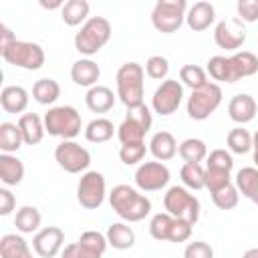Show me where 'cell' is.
<instances>
[{"label":"cell","instance_id":"cell-26","mask_svg":"<svg viewBox=\"0 0 258 258\" xmlns=\"http://www.w3.org/2000/svg\"><path fill=\"white\" fill-rule=\"evenodd\" d=\"M175 222L177 218H173L167 212H159L155 216H151L149 220V234L153 240L157 242H171L173 230H175Z\"/></svg>","mask_w":258,"mask_h":258},{"label":"cell","instance_id":"cell-43","mask_svg":"<svg viewBox=\"0 0 258 258\" xmlns=\"http://www.w3.org/2000/svg\"><path fill=\"white\" fill-rule=\"evenodd\" d=\"M79 242L85 244L87 248H91V250L97 252V254H103V252L107 250V246H109L107 236L101 234V232H97V230H87V232H83L81 238H79Z\"/></svg>","mask_w":258,"mask_h":258},{"label":"cell","instance_id":"cell-45","mask_svg":"<svg viewBox=\"0 0 258 258\" xmlns=\"http://www.w3.org/2000/svg\"><path fill=\"white\" fill-rule=\"evenodd\" d=\"M101 256H103V254L93 252L91 248H87V246L81 244L79 240L67 244V246L62 248V252H60V258H101Z\"/></svg>","mask_w":258,"mask_h":258},{"label":"cell","instance_id":"cell-32","mask_svg":"<svg viewBox=\"0 0 258 258\" xmlns=\"http://www.w3.org/2000/svg\"><path fill=\"white\" fill-rule=\"evenodd\" d=\"M22 145H24V139H22L18 123H10V121L0 123V149H2V153H16Z\"/></svg>","mask_w":258,"mask_h":258},{"label":"cell","instance_id":"cell-34","mask_svg":"<svg viewBox=\"0 0 258 258\" xmlns=\"http://www.w3.org/2000/svg\"><path fill=\"white\" fill-rule=\"evenodd\" d=\"M113 133H115V125L105 117H97L89 121V125L85 127V139L91 143H105L113 137Z\"/></svg>","mask_w":258,"mask_h":258},{"label":"cell","instance_id":"cell-8","mask_svg":"<svg viewBox=\"0 0 258 258\" xmlns=\"http://www.w3.org/2000/svg\"><path fill=\"white\" fill-rule=\"evenodd\" d=\"M151 111L149 107L143 103L141 107L135 109H127V115L123 119V123L117 127V137L121 141V145L127 143H143L145 135L151 129Z\"/></svg>","mask_w":258,"mask_h":258},{"label":"cell","instance_id":"cell-22","mask_svg":"<svg viewBox=\"0 0 258 258\" xmlns=\"http://www.w3.org/2000/svg\"><path fill=\"white\" fill-rule=\"evenodd\" d=\"M230 67H232V81H240L246 77H252L258 73V56L250 50H240L230 56Z\"/></svg>","mask_w":258,"mask_h":258},{"label":"cell","instance_id":"cell-24","mask_svg":"<svg viewBox=\"0 0 258 258\" xmlns=\"http://www.w3.org/2000/svg\"><path fill=\"white\" fill-rule=\"evenodd\" d=\"M22 179H24V163L12 153H2L0 155V181L4 185H18Z\"/></svg>","mask_w":258,"mask_h":258},{"label":"cell","instance_id":"cell-47","mask_svg":"<svg viewBox=\"0 0 258 258\" xmlns=\"http://www.w3.org/2000/svg\"><path fill=\"white\" fill-rule=\"evenodd\" d=\"M236 12L242 22H256L258 20V0H238Z\"/></svg>","mask_w":258,"mask_h":258},{"label":"cell","instance_id":"cell-30","mask_svg":"<svg viewBox=\"0 0 258 258\" xmlns=\"http://www.w3.org/2000/svg\"><path fill=\"white\" fill-rule=\"evenodd\" d=\"M42 216L34 206H22L14 216V226L20 234H36L40 230Z\"/></svg>","mask_w":258,"mask_h":258},{"label":"cell","instance_id":"cell-23","mask_svg":"<svg viewBox=\"0 0 258 258\" xmlns=\"http://www.w3.org/2000/svg\"><path fill=\"white\" fill-rule=\"evenodd\" d=\"M18 127L22 133V139L26 145H36L42 141L46 129H44V121L36 115V113H24L18 119Z\"/></svg>","mask_w":258,"mask_h":258},{"label":"cell","instance_id":"cell-12","mask_svg":"<svg viewBox=\"0 0 258 258\" xmlns=\"http://www.w3.org/2000/svg\"><path fill=\"white\" fill-rule=\"evenodd\" d=\"M181 101H183V85L177 79H165L151 97V109L157 115L167 117L179 109Z\"/></svg>","mask_w":258,"mask_h":258},{"label":"cell","instance_id":"cell-1","mask_svg":"<svg viewBox=\"0 0 258 258\" xmlns=\"http://www.w3.org/2000/svg\"><path fill=\"white\" fill-rule=\"evenodd\" d=\"M109 204L123 222H141L151 214V200L127 183H119L111 189Z\"/></svg>","mask_w":258,"mask_h":258},{"label":"cell","instance_id":"cell-41","mask_svg":"<svg viewBox=\"0 0 258 258\" xmlns=\"http://www.w3.org/2000/svg\"><path fill=\"white\" fill-rule=\"evenodd\" d=\"M147 153V147H145V141L143 143H127V145H121L119 149V159L125 163V165H141L143 157Z\"/></svg>","mask_w":258,"mask_h":258},{"label":"cell","instance_id":"cell-36","mask_svg":"<svg viewBox=\"0 0 258 258\" xmlns=\"http://www.w3.org/2000/svg\"><path fill=\"white\" fill-rule=\"evenodd\" d=\"M179 177L183 187L187 189H202L206 187V169L202 167V163H183L179 169Z\"/></svg>","mask_w":258,"mask_h":258},{"label":"cell","instance_id":"cell-21","mask_svg":"<svg viewBox=\"0 0 258 258\" xmlns=\"http://www.w3.org/2000/svg\"><path fill=\"white\" fill-rule=\"evenodd\" d=\"M115 97H117V95H115L109 87H105V85H95V87H91V89L87 91V95H85V105H87L89 111H93V113H107V111L113 109Z\"/></svg>","mask_w":258,"mask_h":258},{"label":"cell","instance_id":"cell-14","mask_svg":"<svg viewBox=\"0 0 258 258\" xmlns=\"http://www.w3.org/2000/svg\"><path fill=\"white\" fill-rule=\"evenodd\" d=\"M214 40L220 48L224 50H230V52H236L244 42H246V28H244V22L234 16V18H228V20H220L214 28Z\"/></svg>","mask_w":258,"mask_h":258},{"label":"cell","instance_id":"cell-49","mask_svg":"<svg viewBox=\"0 0 258 258\" xmlns=\"http://www.w3.org/2000/svg\"><path fill=\"white\" fill-rule=\"evenodd\" d=\"M14 40H16V36L12 34V30H10L8 26H4V24H2V26H0V50H2V48H6L8 44H12Z\"/></svg>","mask_w":258,"mask_h":258},{"label":"cell","instance_id":"cell-19","mask_svg":"<svg viewBox=\"0 0 258 258\" xmlns=\"http://www.w3.org/2000/svg\"><path fill=\"white\" fill-rule=\"evenodd\" d=\"M0 107L6 113H22L28 107V91L20 85H6L0 93Z\"/></svg>","mask_w":258,"mask_h":258},{"label":"cell","instance_id":"cell-35","mask_svg":"<svg viewBox=\"0 0 258 258\" xmlns=\"http://www.w3.org/2000/svg\"><path fill=\"white\" fill-rule=\"evenodd\" d=\"M226 145H228V151L230 153H238V155H244L252 149V135L248 129H244L242 125L240 127H234L228 131L226 135Z\"/></svg>","mask_w":258,"mask_h":258},{"label":"cell","instance_id":"cell-15","mask_svg":"<svg viewBox=\"0 0 258 258\" xmlns=\"http://www.w3.org/2000/svg\"><path fill=\"white\" fill-rule=\"evenodd\" d=\"M62 244L64 232L58 226L40 228L32 238V248L40 258H54L58 252H62Z\"/></svg>","mask_w":258,"mask_h":258},{"label":"cell","instance_id":"cell-13","mask_svg":"<svg viewBox=\"0 0 258 258\" xmlns=\"http://www.w3.org/2000/svg\"><path fill=\"white\" fill-rule=\"evenodd\" d=\"M169 167L163 161H145L135 169V185L141 191H159L169 183Z\"/></svg>","mask_w":258,"mask_h":258},{"label":"cell","instance_id":"cell-38","mask_svg":"<svg viewBox=\"0 0 258 258\" xmlns=\"http://www.w3.org/2000/svg\"><path fill=\"white\" fill-rule=\"evenodd\" d=\"M206 73L214 79V81H220V83H234L232 81V67H230V56H222V54H216L208 60V67H206Z\"/></svg>","mask_w":258,"mask_h":258},{"label":"cell","instance_id":"cell-46","mask_svg":"<svg viewBox=\"0 0 258 258\" xmlns=\"http://www.w3.org/2000/svg\"><path fill=\"white\" fill-rule=\"evenodd\" d=\"M183 258H214V248L204 240H194L185 246Z\"/></svg>","mask_w":258,"mask_h":258},{"label":"cell","instance_id":"cell-5","mask_svg":"<svg viewBox=\"0 0 258 258\" xmlns=\"http://www.w3.org/2000/svg\"><path fill=\"white\" fill-rule=\"evenodd\" d=\"M163 208L177 220L196 224L200 220V200L183 185H171L163 196Z\"/></svg>","mask_w":258,"mask_h":258},{"label":"cell","instance_id":"cell-16","mask_svg":"<svg viewBox=\"0 0 258 258\" xmlns=\"http://www.w3.org/2000/svg\"><path fill=\"white\" fill-rule=\"evenodd\" d=\"M256 111H258V105H256L254 97L248 93H238L228 103V117L238 125L250 123L256 117Z\"/></svg>","mask_w":258,"mask_h":258},{"label":"cell","instance_id":"cell-10","mask_svg":"<svg viewBox=\"0 0 258 258\" xmlns=\"http://www.w3.org/2000/svg\"><path fill=\"white\" fill-rule=\"evenodd\" d=\"M107 196V181L101 171H85L77 185V200L85 210H97Z\"/></svg>","mask_w":258,"mask_h":258},{"label":"cell","instance_id":"cell-18","mask_svg":"<svg viewBox=\"0 0 258 258\" xmlns=\"http://www.w3.org/2000/svg\"><path fill=\"white\" fill-rule=\"evenodd\" d=\"M99 77H101V69L93 58H79L71 67V79L79 87L91 89V87L97 85Z\"/></svg>","mask_w":258,"mask_h":258},{"label":"cell","instance_id":"cell-9","mask_svg":"<svg viewBox=\"0 0 258 258\" xmlns=\"http://www.w3.org/2000/svg\"><path fill=\"white\" fill-rule=\"evenodd\" d=\"M222 103V89L218 83H208L206 87L191 91L187 97V115L194 121H206Z\"/></svg>","mask_w":258,"mask_h":258},{"label":"cell","instance_id":"cell-48","mask_svg":"<svg viewBox=\"0 0 258 258\" xmlns=\"http://www.w3.org/2000/svg\"><path fill=\"white\" fill-rule=\"evenodd\" d=\"M16 208V198L10 189L0 187V216H8L12 214V210Z\"/></svg>","mask_w":258,"mask_h":258},{"label":"cell","instance_id":"cell-52","mask_svg":"<svg viewBox=\"0 0 258 258\" xmlns=\"http://www.w3.org/2000/svg\"><path fill=\"white\" fill-rule=\"evenodd\" d=\"M242 258H258V248H248V250L242 254Z\"/></svg>","mask_w":258,"mask_h":258},{"label":"cell","instance_id":"cell-29","mask_svg":"<svg viewBox=\"0 0 258 258\" xmlns=\"http://www.w3.org/2000/svg\"><path fill=\"white\" fill-rule=\"evenodd\" d=\"M89 8L87 0H69L60 10V18L67 26H83L89 20Z\"/></svg>","mask_w":258,"mask_h":258},{"label":"cell","instance_id":"cell-11","mask_svg":"<svg viewBox=\"0 0 258 258\" xmlns=\"http://www.w3.org/2000/svg\"><path fill=\"white\" fill-rule=\"evenodd\" d=\"M54 161L67 173H85L91 165V153L77 141H60L54 149Z\"/></svg>","mask_w":258,"mask_h":258},{"label":"cell","instance_id":"cell-42","mask_svg":"<svg viewBox=\"0 0 258 258\" xmlns=\"http://www.w3.org/2000/svg\"><path fill=\"white\" fill-rule=\"evenodd\" d=\"M232 183V175L228 169H218V167H206V187L210 194L226 187Z\"/></svg>","mask_w":258,"mask_h":258},{"label":"cell","instance_id":"cell-37","mask_svg":"<svg viewBox=\"0 0 258 258\" xmlns=\"http://www.w3.org/2000/svg\"><path fill=\"white\" fill-rule=\"evenodd\" d=\"M179 83L189 87L191 91H198L202 87H206L210 81H208V73L206 69L198 67V64H183L179 69Z\"/></svg>","mask_w":258,"mask_h":258},{"label":"cell","instance_id":"cell-25","mask_svg":"<svg viewBox=\"0 0 258 258\" xmlns=\"http://www.w3.org/2000/svg\"><path fill=\"white\" fill-rule=\"evenodd\" d=\"M0 258H32V250L20 234H4L0 238Z\"/></svg>","mask_w":258,"mask_h":258},{"label":"cell","instance_id":"cell-31","mask_svg":"<svg viewBox=\"0 0 258 258\" xmlns=\"http://www.w3.org/2000/svg\"><path fill=\"white\" fill-rule=\"evenodd\" d=\"M60 97V85L54 79H38L32 85V99L40 105H52L56 103V99Z\"/></svg>","mask_w":258,"mask_h":258},{"label":"cell","instance_id":"cell-17","mask_svg":"<svg viewBox=\"0 0 258 258\" xmlns=\"http://www.w3.org/2000/svg\"><path fill=\"white\" fill-rule=\"evenodd\" d=\"M216 20V8L214 4L210 2H196L194 6L187 8V14H185V22L187 26L194 30V32H202L206 28H210Z\"/></svg>","mask_w":258,"mask_h":258},{"label":"cell","instance_id":"cell-3","mask_svg":"<svg viewBox=\"0 0 258 258\" xmlns=\"http://www.w3.org/2000/svg\"><path fill=\"white\" fill-rule=\"evenodd\" d=\"M44 129L48 135L52 137H60L62 141H71L75 139L81 129H83V119H81V113L71 107V105H56V107H50L44 117Z\"/></svg>","mask_w":258,"mask_h":258},{"label":"cell","instance_id":"cell-44","mask_svg":"<svg viewBox=\"0 0 258 258\" xmlns=\"http://www.w3.org/2000/svg\"><path fill=\"white\" fill-rule=\"evenodd\" d=\"M206 167H218V169H228V171H232V167H234V157H232V153L226 151V149H214V151H210L208 157H206Z\"/></svg>","mask_w":258,"mask_h":258},{"label":"cell","instance_id":"cell-51","mask_svg":"<svg viewBox=\"0 0 258 258\" xmlns=\"http://www.w3.org/2000/svg\"><path fill=\"white\" fill-rule=\"evenodd\" d=\"M40 6L46 8V10H54V8H60V10H62L64 2H62V0H54V2H44V0H40Z\"/></svg>","mask_w":258,"mask_h":258},{"label":"cell","instance_id":"cell-6","mask_svg":"<svg viewBox=\"0 0 258 258\" xmlns=\"http://www.w3.org/2000/svg\"><path fill=\"white\" fill-rule=\"evenodd\" d=\"M187 14L185 0H157L151 10V24L161 34H173L181 28Z\"/></svg>","mask_w":258,"mask_h":258},{"label":"cell","instance_id":"cell-50","mask_svg":"<svg viewBox=\"0 0 258 258\" xmlns=\"http://www.w3.org/2000/svg\"><path fill=\"white\" fill-rule=\"evenodd\" d=\"M252 159H254V167H258V131L252 135Z\"/></svg>","mask_w":258,"mask_h":258},{"label":"cell","instance_id":"cell-4","mask_svg":"<svg viewBox=\"0 0 258 258\" xmlns=\"http://www.w3.org/2000/svg\"><path fill=\"white\" fill-rule=\"evenodd\" d=\"M111 34H113L111 22L105 16H91L81 26V30L75 34L73 42H75V48L81 54L93 56L111 40Z\"/></svg>","mask_w":258,"mask_h":258},{"label":"cell","instance_id":"cell-33","mask_svg":"<svg viewBox=\"0 0 258 258\" xmlns=\"http://www.w3.org/2000/svg\"><path fill=\"white\" fill-rule=\"evenodd\" d=\"M177 153L185 163H200L208 157V145L198 137H187L179 143Z\"/></svg>","mask_w":258,"mask_h":258},{"label":"cell","instance_id":"cell-39","mask_svg":"<svg viewBox=\"0 0 258 258\" xmlns=\"http://www.w3.org/2000/svg\"><path fill=\"white\" fill-rule=\"evenodd\" d=\"M212 202L220 210H234L238 206V202H240V191H238V187L234 183H230V185L214 191L212 194Z\"/></svg>","mask_w":258,"mask_h":258},{"label":"cell","instance_id":"cell-27","mask_svg":"<svg viewBox=\"0 0 258 258\" xmlns=\"http://www.w3.org/2000/svg\"><path fill=\"white\" fill-rule=\"evenodd\" d=\"M107 242L109 246H113L115 250H129L135 244V232L131 226H127L125 222H115L107 228Z\"/></svg>","mask_w":258,"mask_h":258},{"label":"cell","instance_id":"cell-20","mask_svg":"<svg viewBox=\"0 0 258 258\" xmlns=\"http://www.w3.org/2000/svg\"><path fill=\"white\" fill-rule=\"evenodd\" d=\"M177 141L169 131H157L153 133L149 141V153L155 157V161H169L177 153Z\"/></svg>","mask_w":258,"mask_h":258},{"label":"cell","instance_id":"cell-7","mask_svg":"<svg viewBox=\"0 0 258 258\" xmlns=\"http://www.w3.org/2000/svg\"><path fill=\"white\" fill-rule=\"evenodd\" d=\"M0 56L8 64L16 69H24V71H38L44 64L42 46L36 42H28V40H14L12 44L0 50Z\"/></svg>","mask_w":258,"mask_h":258},{"label":"cell","instance_id":"cell-2","mask_svg":"<svg viewBox=\"0 0 258 258\" xmlns=\"http://www.w3.org/2000/svg\"><path fill=\"white\" fill-rule=\"evenodd\" d=\"M145 69L139 62H125L119 67L115 75V85H117V97L127 109H135L143 105V95H145Z\"/></svg>","mask_w":258,"mask_h":258},{"label":"cell","instance_id":"cell-40","mask_svg":"<svg viewBox=\"0 0 258 258\" xmlns=\"http://www.w3.org/2000/svg\"><path fill=\"white\" fill-rule=\"evenodd\" d=\"M145 73H147L149 79L163 83L167 79V75H169V60L165 56H161V54H153L145 62Z\"/></svg>","mask_w":258,"mask_h":258},{"label":"cell","instance_id":"cell-28","mask_svg":"<svg viewBox=\"0 0 258 258\" xmlns=\"http://www.w3.org/2000/svg\"><path fill=\"white\" fill-rule=\"evenodd\" d=\"M234 185L244 198L258 206V167H242L236 173Z\"/></svg>","mask_w":258,"mask_h":258}]
</instances>
